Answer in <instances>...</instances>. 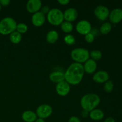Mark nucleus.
<instances>
[{
    "instance_id": "nucleus-1",
    "label": "nucleus",
    "mask_w": 122,
    "mask_h": 122,
    "mask_svg": "<svg viewBox=\"0 0 122 122\" xmlns=\"http://www.w3.org/2000/svg\"><path fill=\"white\" fill-rule=\"evenodd\" d=\"M85 71L83 65L77 63L70 64L64 73V79L69 85H76L82 82Z\"/></svg>"
},
{
    "instance_id": "nucleus-2",
    "label": "nucleus",
    "mask_w": 122,
    "mask_h": 122,
    "mask_svg": "<svg viewBox=\"0 0 122 122\" xmlns=\"http://www.w3.org/2000/svg\"><path fill=\"white\" fill-rule=\"evenodd\" d=\"M100 101L101 99L97 94L90 93L82 97L81 100V106L83 110L90 112L97 108Z\"/></svg>"
},
{
    "instance_id": "nucleus-3",
    "label": "nucleus",
    "mask_w": 122,
    "mask_h": 122,
    "mask_svg": "<svg viewBox=\"0 0 122 122\" xmlns=\"http://www.w3.org/2000/svg\"><path fill=\"white\" fill-rule=\"evenodd\" d=\"M17 23L13 18L7 17L0 21V34L2 35H10L15 31Z\"/></svg>"
},
{
    "instance_id": "nucleus-4",
    "label": "nucleus",
    "mask_w": 122,
    "mask_h": 122,
    "mask_svg": "<svg viewBox=\"0 0 122 122\" xmlns=\"http://www.w3.org/2000/svg\"><path fill=\"white\" fill-rule=\"evenodd\" d=\"M46 19L51 25L60 26L64 21L63 13L58 8L50 9V11L46 14Z\"/></svg>"
},
{
    "instance_id": "nucleus-5",
    "label": "nucleus",
    "mask_w": 122,
    "mask_h": 122,
    "mask_svg": "<svg viewBox=\"0 0 122 122\" xmlns=\"http://www.w3.org/2000/svg\"><path fill=\"white\" fill-rule=\"evenodd\" d=\"M71 58L75 63L83 64L89 59V52L83 48H77L71 51L70 53Z\"/></svg>"
},
{
    "instance_id": "nucleus-6",
    "label": "nucleus",
    "mask_w": 122,
    "mask_h": 122,
    "mask_svg": "<svg viewBox=\"0 0 122 122\" xmlns=\"http://www.w3.org/2000/svg\"><path fill=\"white\" fill-rule=\"evenodd\" d=\"M76 31L82 35H86L91 32L92 26L89 21L86 20H80L76 26Z\"/></svg>"
},
{
    "instance_id": "nucleus-7",
    "label": "nucleus",
    "mask_w": 122,
    "mask_h": 122,
    "mask_svg": "<svg viewBox=\"0 0 122 122\" xmlns=\"http://www.w3.org/2000/svg\"><path fill=\"white\" fill-rule=\"evenodd\" d=\"M52 113V108L48 104H42L37 108L36 114L37 117L45 119L49 117Z\"/></svg>"
},
{
    "instance_id": "nucleus-8",
    "label": "nucleus",
    "mask_w": 122,
    "mask_h": 122,
    "mask_svg": "<svg viewBox=\"0 0 122 122\" xmlns=\"http://www.w3.org/2000/svg\"><path fill=\"white\" fill-rule=\"evenodd\" d=\"M94 15L100 21H105L109 17L110 11L107 7L102 5L95 7L94 11Z\"/></svg>"
},
{
    "instance_id": "nucleus-9",
    "label": "nucleus",
    "mask_w": 122,
    "mask_h": 122,
    "mask_svg": "<svg viewBox=\"0 0 122 122\" xmlns=\"http://www.w3.org/2000/svg\"><path fill=\"white\" fill-rule=\"evenodd\" d=\"M26 8L29 13L33 14L40 11L42 8V2L40 0H29L26 3Z\"/></svg>"
},
{
    "instance_id": "nucleus-10",
    "label": "nucleus",
    "mask_w": 122,
    "mask_h": 122,
    "mask_svg": "<svg viewBox=\"0 0 122 122\" xmlns=\"http://www.w3.org/2000/svg\"><path fill=\"white\" fill-rule=\"evenodd\" d=\"M57 94L61 97H66L69 94L70 91V85L64 81L57 83L56 87Z\"/></svg>"
},
{
    "instance_id": "nucleus-11",
    "label": "nucleus",
    "mask_w": 122,
    "mask_h": 122,
    "mask_svg": "<svg viewBox=\"0 0 122 122\" xmlns=\"http://www.w3.org/2000/svg\"><path fill=\"white\" fill-rule=\"evenodd\" d=\"M93 81L98 83H106L109 79V75L104 70H100L95 72L92 76Z\"/></svg>"
},
{
    "instance_id": "nucleus-12",
    "label": "nucleus",
    "mask_w": 122,
    "mask_h": 122,
    "mask_svg": "<svg viewBox=\"0 0 122 122\" xmlns=\"http://www.w3.org/2000/svg\"><path fill=\"white\" fill-rule=\"evenodd\" d=\"M63 15L65 21L71 23L77 19L78 17V12L76 8L71 7L66 10L63 13Z\"/></svg>"
},
{
    "instance_id": "nucleus-13",
    "label": "nucleus",
    "mask_w": 122,
    "mask_h": 122,
    "mask_svg": "<svg viewBox=\"0 0 122 122\" xmlns=\"http://www.w3.org/2000/svg\"><path fill=\"white\" fill-rule=\"evenodd\" d=\"M32 23L36 27H41L42 26L45 22L46 17L45 14H43L41 11L37 12L32 15Z\"/></svg>"
},
{
    "instance_id": "nucleus-14",
    "label": "nucleus",
    "mask_w": 122,
    "mask_h": 122,
    "mask_svg": "<svg viewBox=\"0 0 122 122\" xmlns=\"http://www.w3.org/2000/svg\"><path fill=\"white\" fill-rule=\"evenodd\" d=\"M108 17L112 23L117 24L120 23L122 20V9L119 8L113 9L110 12Z\"/></svg>"
},
{
    "instance_id": "nucleus-15",
    "label": "nucleus",
    "mask_w": 122,
    "mask_h": 122,
    "mask_svg": "<svg viewBox=\"0 0 122 122\" xmlns=\"http://www.w3.org/2000/svg\"><path fill=\"white\" fill-rule=\"evenodd\" d=\"M83 69L85 73L88 74H94L97 68V62L94 60L89 58L85 63H83Z\"/></svg>"
},
{
    "instance_id": "nucleus-16",
    "label": "nucleus",
    "mask_w": 122,
    "mask_h": 122,
    "mask_svg": "<svg viewBox=\"0 0 122 122\" xmlns=\"http://www.w3.org/2000/svg\"><path fill=\"white\" fill-rule=\"evenodd\" d=\"M49 79L52 82L58 83L61 82L65 81L64 79V73L60 71H54L51 73L49 76Z\"/></svg>"
},
{
    "instance_id": "nucleus-17",
    "label": "nucleus",
    "mask_w": 122,
    "mask_h": 122,
    "mask_svg": "<svg viewBox=\"0 0 122 122\" xmlns=\"http://www.w3.org/2000/svg\"><path fill=\"white\" fill-rule=\"evenodd\" d=\"M89 116L92 120L99 121L103 119L104 117V113L102 110L99 109V108H95L89 112Z\"/></svg>"
},
{
    "instance_id": "nucleus-18",
    "label": "nucleus",
    "mask_w": 122,
    "mask_h": 122,
    "mask_svg": "<svg viewBox=\"0 0 122 122\" xmlns=\"http://www.w3.org/2000/svg\"><path fill=\"white\" fill-rule=\"evenodd\" d=\"M21 118L25 122H35L37 119V116L35 112L30 110H27L23 113Z\"/></svg>"
},
{
    "instance_id": "nucleus-19",
    "label": "nucleus",
    "mask_w": 122,
    "mask_h": 122,
    "mask_svg": "<svg viewBox=\"0 0 122 122\" xmlns=\"http://www.w3.org/2000/svg\"><path fill=\"white\" fill-rule=\"evenodd\" d=\"M59 38L58 33L56 30H52L48 32L46 36V40L49 44H54L58 41Z\"/></svg>"
},
{
    "instance_id": "nucleus-20",
    "label": "nucleus",
    "mask_w": 122,
    "mask_h": 122,
    "mask_svg": "<svg viewBox=\"0 0 122 122\" xmlns=\"http://www.w3.org/2000/svg\"><path fill=\"white\" fill-rule=\"evenodd\" d=\"M22 35L17 31H14L10 35V40L13 44H18L21 41Z\"/></svg>"
},
{
    "instance_id": "nucleus-21",
    "label": "nucleus",
    "mask_w": 122,
    "mask_h": 122,
    "mask_svg": "<svg viewBox=\"0 0 122 122\" xmlns=\"http://www.w3.org/2000/svg\"><path fill=\"white\" fill-rule=\"evenodd\" d=\"M62 31L66 33H70L73 30V25L71 23L68 21H63L60 25Z\"/></svg>"
},
{
    "instance_id": "nucleus-22",
    "label": "nucleus",
    "mask_w": 122,
    "mask_h": 122,
    "mask_svg": "<svg viewBox=\"0 0 122 122\" xmlns=\"http://www.w3.org/2000/svg\"><path fill=\"white\" fill-rule=\"evenodd\" d=\"M112 29V25L110 22H105L101 26L100 29V33L102 35H106L111 32Z\"/></svg>"
},
{
    "instance_id": "nucleus-23",
    "label": "nucleus",
    "mask_w": 122,
    "mask_h": 122,
    "mask_svg": "<svg viewBox=\"0 0 122 122\" xmlns=\"http://www.w3.org/2000/svg\"><path fill=\"white\" fill-rule=\"evenodd\" d=\"M102 52L98 50H92L89 52V57H91V59L94 60L95 61L101 59L102 58Z\"/></svg>"
},
{
    "instance_id": "nucleus-24",
    "label": "nucleus",
    "mask_w": 122,
    "mask_h": 122,
    "mask_svg": "<svg viewBox=\"0 0 122 122\" xmlns=\"http://www.w3.org/2000/svg\"><path fill=\"white\" fill-rule=\"evenodd\" d=\"M27 30H28V26H27L26 24L24 23H20L17 25L15 31L20 33V34L22 35L26 33Z\"/></svg>"
},
{
    "instance_id": "nucleus-25",
    "label": "nucleus",
    "mask_w": 122,
    "mask_h": 122,
    "mask_svg": "<svg viewBox=\"0 0 122 122\" xmlns=\"http://www.w3.org/2000/svg\"><path fill=\"white\" fill-rule=\"evenodd\" d=\"M64 41L67 45H73L76 42V39L75 36L71 34H67L64 36Z\"/></svg>"
},
{
    "instance_id": "nucleus-26",
    "label": "nucleus",
    "mask_w": 122,
    "mask_h": 122,
    "mask_svg": "<svg viewBox=\"0 0 122 122\" xmlns=\"http://www.w3.org/2000/svg\"><path fill=\"white\" fill-rule=\"evenodd\" d=\"M113 88H114V84H113V82L112 81H109V80L105 83L104 86V89L107 93L112 92Z\"/></svg>"
},
{
    "instance_id": "nucleus-27",
    "label": "nucleus",
    "mask_w": 122,
    "mask_h": 122,
    "mask_svg": "<svg viewBox=\"0 0 122 122\" xmlns=\"http://www.w3.org/2000/svg\"><path fill=\"white\" fill-rule=\"evenodd\" d=\"M85 40L87 43H89V44L92 43L95 40V35L94 33L90 32L85 35Z\"/></svg>"
},
{
    "instance_id": "nucleus-28",
    "label": "nucleus",
    "mask_w": 122,
    "mask_h": 122,
    "mask_svg": "<svg viewBox=\"0 0 122 122\" xmlns=\"http://www.w3.org/2000/svg\"><path fill=\"white\" fill-rule=\"evenodd\" d=\"M50 9L48 6H44V7H42L40 11L42 13L44 14H47L48 12L50 11Z\"/></svg>"
},
{
    "instance_id": "nucleus-29",
    "label": "nucleus",
    "mask_w": 122,
    "mask_h": 122,
    "mask_svg": "<svg viewBox=\"0 0 122 122\" xmlns=\"http://www.w3.org/2000/svg\"><path fill=\"white\" fill-rule=\"evenodd\" d=\"M10 4V0H0V4L1 6L7 7V6L9 5Z\"/></svg>"
},
{
    "instance_id": "nucleus-30",
    "label": "nucleus",
    "mask_w": 122,
    "mask_h": 122,
    "mask_svg": "<svg viewBox=\"0 0 122 122\" xmlns=\"http://www.w3.org/2000/svg\"><path fill=\"white\" fill-rule=\"evenodd\" d=\"M69 122H81V120L77 117L72 116L69 119Z\"/></svg>"
},
{
    "instance_id": "nucleus-31",
    "label": "nucleus",
    "mask_w": 122,
    "mask_h": 122,
    "mask_svg": "<svg viewBox=\"0 0 122 122\" xmlns=\"http://www.w3.org/2000/svg\"><path fill=\"white\" fill-rule=\"evenodd\" d=\"M58 2L62 5H66L69 4L70 1L69 0H58Z\"/></svg>"
},
{
    "instance_id": "nucleus-32",
    "label": "nucleus",
    "mask_w": 122,
    "mask_h": 122,
    "mask_svg": "<svg viewBox=\"0 0 122 122\" xmlns=\"http://www.w3.org/2000/svg\"><path fill=\"white\" fill-rule=\"evenodd\" d=\"M89 112H87L86 110H83L82 112V116L83 117V118H86L89 116Z\"/></svg>"
},
{
    "instance_id": "nucleus-33",
    "label": "nucleus",
    "mask_w": 122,
    "mask_h": 122,
    "mask_svg": "<svg viewBox=\"0 0 122 122\" xmlns=\"http://www.w3.org/2000/svg\"><path fill=\"white\" fill-rule=\"evenodd\" d=\"M104 122H115V120H114L113 117H110L107 118Z\"/></svg>"
},
{
    "instance_id": "nucleus-34",
    "label": "nucleus",
    "mask_w": 122,
    "mask_h": 122,
    "mask_svg": "<svg viewBox=\"0 0 122 122\" xmlns=\"http://www.w3.org/2000/svg\"><path fill=\"white\" fill-rule=\"evenodd\" d=\"M35 122H45V121L44 119H41V118H38V119H37L36 120H35Z\"/></svg>"
},
{
    "instance_id": "nucleus-35",
    "label": "nucleus",
    "mask_w": 122,
    "mask_h": 122,
    "mask_svg": "<svg viewBox=\"0 0 122 122\" xmlns=\"http://www.w3.org/2000/svg\"><path fill=\"white\" fill-rule=\"evenodd\" d=\"M1 8H2V6H1V4H0V11H1Z\"/></svg>"
}]
</instances>
